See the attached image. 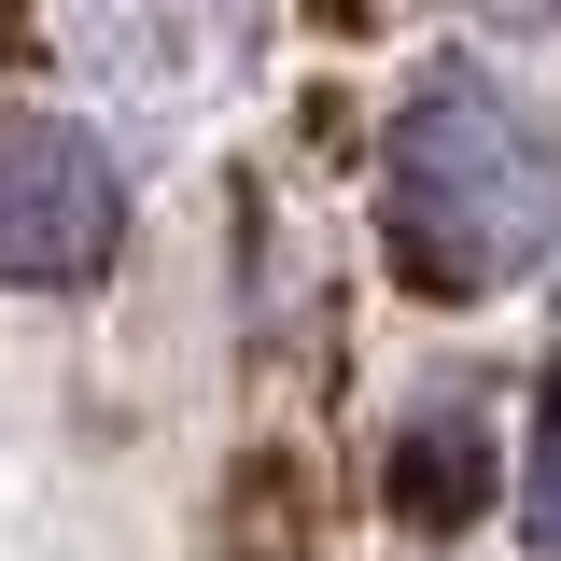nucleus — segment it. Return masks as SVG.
<instances>
[{
  "label": "nucleus",
  "mask_w": 561,
  "mask_h": 561,
  "mask_svg": "<svg viewBox=\"0 0 561 561\" xmlns=\"http://www.w3.org/2000/svg\"><path fill=\"white\" fill-rule=\"evenodd\" d=\"M379 210H393L408 280L491 295L561 253V140L491 70H421L393 113V154H379Z\"/></svg>",
  "instance_id": "obj_1"
},
{
  "label": "nucleus",
  "mask_w": 561,
  "mask_h": 561,
  "mask_svg": "<svg viewBox=\"0 0 561 561\" xmlns=\"http://www.w3.org/2000/svg\"><path fill=\"white\" fill-rule=\"evenodd\" d=\"M127 253V169L70 113H0V280L70 295Z\"/></svg>",
  "instance_id": "obj_2"
},
{
  "label": "nucleus",
  "mask_w": 561,
  "mask_h": 561,
  "mask_svg": "<svg viewBox=\"0 0 561 561\" xmlns=\"http://www.w3.org/2000/svg\"><path fill=\"white\" fill-rule=\"evenodd\" d=\"M478 491H491L478 408H421L408 435H393V519H408V534H463V519H478Z\"/></svg>",
  "instance_id": "obj_3"
},
{
  "label": "nucleus",
  "mask_w": 561,
  "mask_h": 561,
  "mask_svg": "<svg viewBox=\"0 0 561 561\" xmlns=\"http://www.w3.org/2000/svg\"><path fill=\"white\" fill-rule=\"evenodd\" d=\"M534 548L561 561V365H548V393H534Z\"/></svg>",
  "instance_id": "obj_4"
}]
</instances>
